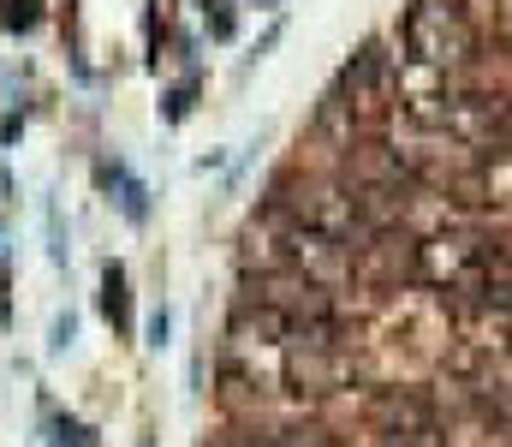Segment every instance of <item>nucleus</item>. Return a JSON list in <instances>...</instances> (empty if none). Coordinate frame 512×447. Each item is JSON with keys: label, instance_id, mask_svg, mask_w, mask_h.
<instances>
[{"label": "nucleus", "instance_id": "nucleus-6", "mask_svg": "<svg viewBox=\"0 0 512 447\" xmlns=\"http://www.w3.org/2000/svg\"><path fill=\"white\" fill-rule=\"evenodd\" d=\"M370 424H376V436L382 447H441V412H435V400L429 394H417V388H387L370 400Z\"/></svg>", "mask_w": 512, "mask_h": 447}, {"label": "nucleus", "instance_id": "nucleus-10", "mask_svg": "<svg viewBox=\"0 0 512 447\" xmlns=\"http://www.w3.org/2000/svg\"><path fill=\"white\" fill-rule=\"evenodd\" d=\"M292 269H298L304 281L328 287V293L352 287V251H346L340 239H322V233H310V227H298V233H292Z\"/></svg>", "mask_w": 512, "mask_h": 447}, {"label": "nucleus", "instance_id": "nucleus-4", "mask_svg": "<svg viewBox=\"0 0 512 447\" xmlns=\"http://www.w3.org/2000/svg\"><path fill=\"white\" fill-rule=\"evenodd\" d=\"M245 304H262V310L286 316L292 328H298V322H328V316H340V293H328V287L304 281L298 269H268V275H245Z\"/></svg>", "mask_w": 512, "mask_h": 447}, {"label": "nucleus", "instance_id": "nucleus-8", "mask_svg": "<svg viewBox=\"0 0 512 447\" xmlns=\"http://www.w3.org/2000/svg\"><path fill=\"white\" fill-rule=\"evenodd\" d=\"M352 281H364V287H405V281H417V239L405 227L370 233L352 251Z\"/></svg>", "mask_w": 512, "mask_h": 447}, {"label": "nucleus", "instance_id": "nucleus-11", "mask_svg": "<svg viewBox=\"0 0 512 447\" xmlns=\"http://www.w3.org/2000/svg\"><path fill=\"white\" fill-rule=\"evenodd\" d=\"M233 447H286V442H280V436H239Z\"/></svg>", "mask_w": 512, "mask_h": 447}, {"label": "nucleus", "instance_id": "nucleus-1", "mask_svg": "<svg viewBox=\"0 0 512 447\" xmlns=\"http://www.w3.org/2000/svg\"><path fill=\"white\" fill-rule=\"evenodd\" d=\"M399 42H405V60H417L441 78H465L483 60L477 18L459 0H411L405 24H399Z\"/></svg>", "mask_w": 512, "mask_h": 447}, {"label": "nucleus", "instance_id": "nucleus-5", "mask_svg": "<svg viewBox=\"0 0 512 447\" xmlns=\"http://www.w3.org/2000/svg\"><path fill=\"white\" fill-rule=\"evenodd\" d=\"M352 382H358L352 346H286L280 358V388L298 400H328V394H346Z\"/></svg>", "mask_w": 512, "mask_h": 447}, {"label": "nucleus", "instance_id": "nucleus-2", "mask_svg": "<svg viewBox=\"0 0 512 447\" xmlns=\"http://www.w3.org/2000/svg\"><path fill=\"white\" fill-rule=\"evenodd\" d=\"M483 245L477 233L465 227H447L435 239H417V281L435 287V293H453L459 304H483Z\"/></svg>", "mask_w": 512, "mask_h": 447}, {"label": "nucleus", "instance_id": "nucleus-9", "mask_svg": "<svg viewBox=\"0 0 512 447\" xmlns=\"http://www.w3.org/2000/svg\"><path fill=\"white\" fill-rule=\"evenodd\" d=\"M292 233H298V221H292L286 209L262 203V215H256L251 227H245V251H239L245 275H268V269H292Z\"/></svg>", "mask_w": 512, "mask_h": 447}, {"label": "nucleus", "instance_id": "nucleus-3", "mask_svg": "<svg viewBox=\"0 0 512 447\" xmlns=\"http://www.w3.org/2000/svg\"><path fill=\"white\" fill-rule=\"evenodd\" d=\"M334 96L346 102L352 126H382L387 114L399 108V72H393V60H387L382 42H364V48L346 60V72H340Z\"/></svg>", "mask_w": 512, "mask_h": 447}, {"label": "nucleus", "instance_id": "nucleus-7", "mask_svg": "<svg viewBox=\"0 0 512 447\" xmlns=\"http://www.w3.org/2000/svg\"><path fill=\"white\" fill-rule=\"evenodd\" d=\"M512 114V96L501 90H453L447 114H441V132L459 149H495V132Z\"/></svg>", "mask_w": 512, "mask_h": 447}]
</instances>
